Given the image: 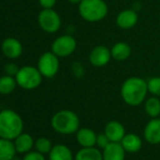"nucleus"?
<instances>
[{
  "label": "nucleus",
  "mask_w": 160,
  "mask_h": 160,
  "mask_svg": "<svg viewBox=\"0 0 160 160\" xmlns=\"http://www.w3.org/2000/svg\"><path fill=\"white\" fill-rule=\"evenodd\" d=\"M148 92L147 81L138 76L128 77L121 87V96L122 100L131 107L141 105Z\"/></svg>",
  "instance_id": "1"
},
{
  "label": "nucleus",
  "mask_w": 160,
  "mask_h": 160,
  "mask_svg": "<svg viewBox=\"0 0 160 160\" xmlns=\"http://www.w3.org/2000/svg\"><path fill=\"white\" fill-rule=\"evenodd\" d=\"M23 130V121L21 117L11 109L0 112V138L6 139L16 138Z\"/></svg>",
  "instance_id": "2"
},
{
  "label": "nucleus",
  "mask_w": 160,
  "mask_h": 160,
  "mask_svg": "<svg viewBox=\"0 0 160 160\" xmlns=\"http://www.w3.org/2000/svg\"><path fill=\"white\" fill-rule=\"evenodd\" d=\"M78 12L85 21L96 23L107 17L108 8L104 0H81L78 4Z\"/></svg>",
  "instance_id": "3"
},
{
  "label": "nucleus",
  "mask_w": 160,
  "mask_h": 160,
  "mask_svg": "<svg viewBox=\"0 0 160 160\" xmlns=\"http://www.w3.org/2000/svg\"><path fill=\"white\" fill-rule=\"evenodd\" d=\"M52 127L55 131L63 135H70L79 129V118L73 111L63 109L57 112L51 120Z\"/></svg>",
  "instance_id": "4"
},
{
  "label": "nucleus",
  "mask_w": 160,
  "mask_h": 160,
  "mask_svg": "<svg viewBox=\"0 0 160 160\" xmlns=\"http://www.w3.org/2000/svg\"><path fill=\"white\" fill-rule=\"evenodd\" d=\"M17 84L25 90H33L42 83V75L38 68L33 66L22 67L15 76Z\"/></svg>",
  "instance_id": "5"
},
{
  "label": "nucleus",
  "mask_w": 160,
  "mask_h": 160,
  "mask_svg": "<svg viewBox=\"0 0 160 160\" xmlns=\"http://www.w3.org/2000/svg\"><path fill=\"white\" fill-rule=\"evenodd\" d=\"M38 23L41 28L47 33H56L61 27L60 17L53 9H43L39 13Z\"/></svg>",
  "instance_id": "6"
},
{
  "label": "nucleus",
  "mask_w": 160,
  "mask_h": 160,
  "mask_svg": "<svg viewBox=\"0 0 160 160\" xmlns=\"http://www.w3.org/2000/svg\"><path fill=\"white\" fill-rule=\"evenodd\" d=\"M38 69L42 76L46 78L54 77L59 69L58 57L56 56L52 51L43 53L39 58Z\"/></svg>",
  "instance_id": "7"
},
{
  "label": "nucleus",
  "mask_w": 160,
  "mask_h": 160,
  "mask_svg": "<svg viewBox=\"0 0 160 160\" xmlns=\"http://www.w3.org/2000/svg\"><path fill=\"white\" fill-rule=\"evenodd\" d=\"M52 52L58 58L71 56L76 49V41L71 35H62L58 37L52 43Z\"/></svg>",
  "instance_id": "8"
},
{
  "label": "nucleus",
  "mask_w": 160,
  "mask_h": 160,
  "mask_svg": "<svg viewBox=\"0 0 160 160\" xmlns=\"http://www.w3.org/2000/svg\"><path fill=\"white\" fill-rule=\"evenodd\" d=\"M111 52L105 45L95 46L89 55V60L94 67H104L111 59Z\"/></svg>",
  "instance_id": "9"
},
{
  "label": "nucleus",
  "mask_w": 160,
  "mask_h": 160,
  "mask_svg": "<svg viewBox=\"0 0 160 160\" xmlns=\"http://www.w3.org/2000/svg\"><path fill=\"white\" fill-rule=\"evenodd\" d=\"M138 21V13L133 10H124L118 13L116 24L122 29H130L134 28Z\"/></svg>",
  "instance_id": "10"
},
{
  "label": "nucleus",
  "mask_w": 160,
  "mask_h": 160,
  "mask_svg": "<svg viewBox=\"0 0 160 160\" xmlns=\"http://www.w3.org/2000/svg\"><path fill=\"white\" fill-rule=\"evenodd\" d=\"M144 138L151 144L160 143V119L152 118L144 128Z\"/></svg>",
  "instance_id": "11"
},
{
  "label": "nucleus",
  "mask_w": 160,
  "mask_h": 160,
  "mask_svg": "<svg viewBox=\"0 0 160 160\" xmlns=\"http://www.w3.org/2000/svg\"><path fill=\"white\" fill-rule=\"evenodd\" d=\"M104 133L108 138L110 142H121L125 135V129L121 122L111 121L107 123Z\"/></svg>",
  "instance_id": "12"
},
{
  "label": "nucleus",
  "mask_w": 160,
  "mask_h": 160,
  "mask_svg": "<svg viewBox=\"0 0 160 160\" xmlns=\"http://www.w3.org/2000/svg\"><path fill=\"white\" fill-rule=\"evenodd\" d=\"M103 160H124L125 150L121 142H110L103 149Z\"/></svg>",
  "instance_id": "13"
},
{
  "label": "nucleus",
  "mask_w": 160,
  "mask_h": 160,
  "mask_svg": "<svg viewBox=\"0 0 160 160\" xmlns=\"http://www.w3.org/2000/svg\"><path fill=\"white\" fill-rule=\"evenodd\" d=\"M2 52L10 58H17L22 55L23 47L21 42L14 38H8L2 42Z\"/></svg>",
  "instance_id": "14"
},
{
  "label": "nucleus",
  "mask_w": 160,
  "mask_h": 160,
  "mask_svg": "<svg viewBox=\"0 0 160 160\" xmlns=\"http://www.w3.org/2000/svg\"><path fill=\"white\" fill-rule=\"evenodd\" d=\"M97 135L90 128H81L76 132L77 142L82 147H93L96 144Z\"/></svg>",
  "instance_id": "15"
},
{
  "label": "nucleus",
  "mask_w": 160,
  "mask_h": 160,
  "mask_svg": "<svg viewBox=\"0 0 160 160\" xmlns=\"http://www.w3.org/2000/svg\"><path fill=\"white\" fill-rule=\"evenodd\" d=\"M111 57L117 61H124L131 56V46L124 42H116L110 49Z\"/></svg>",
  "instance_id": "16"
},
{
  "label": "nucleus",
  "mask_w": 160,
  "mask_h": 160,
  "mask_svg": "<svg viewBox=\"0 0 160 160\" xmlns=\"http://www.w3.org/2000/svg\"><path fill=\"white\" fill-rule=\"evenodd\" d=\"M122 146L128 152H136L140 150L142 146V141L138 136L133 133L125 134L121 141Z\"/></svg>",
  "instance_id": "17"
},
{
  "label": "nucleus",
  "mask_w": 160,
  "mask_h": 160,
  "mask_svg": "<svg viewBox=\"0 0 160 160\" xmlns=\"http://www.w3.org/2000/svg\"><path fill=\"white\" fill-rule=\"evenodd\" d=\"M75 160H103V153L94 147H83L75 155Z\"/></svg>",
  "instance_id": "18"
},
{
  "label": "nucleus",
  "mask_w": 160,
  "mask_h": 160,
  "mask_svg": "<svg viewBox=\"0 0 160 160\" xmlns=\"http://www.w3.org/2000/svg\"><path fill=\"white\" fill-rule=\"evenodd\" d=\"M72 151L65 145L58 144L54 146L49 154V160H72Z\"/></svg>",
  "instance_id": "19"
},
{
  "label": "nucleus",
  "mask_w": 160,
  "mask_h": 160,
  "mask_svg": "<svg viewBox=\"0 0 160 160\" xmlns=\"http://www.w3.org/2000/svg\"><path fill=\"white\" fill-rule=\"evenodd\" d=\"M15 151V146L10 139L0 138V160H12Z\"/></svg>",
  "instance_id": "20"
},
{
  "label": "nucleus",
  "mask_w": 160,
  "mask_h": 160,
  "mask_svg": "<svg viewBox=\"0 0 160 160\" xmlns=\"http://www.w3.org/2000/svg\"><path fill=\"white\" fill-rule=\"evenodd\" d=\"M15 149L19 152H27L33 146V138L28 134H21L16 138Z\"/></svg>",
  "instance_id": "21"
},
{
  "label": "nucleus",
  "mask_w": 160,
  "mask_h": 160,
  "mask_svg": "<svg viewBox=\"0 0 160 160\" xmlns=\"http://www.w3.org/2000/svg\"><path fill=\"white\" fill-rule=\"evenodd\" d=\"M145 111L151 118H157L160 115V100L156 97H150L145 101Z\"/></svg>",
  "instance_id": "22"
},
{
  "label": "nucleus",
  "mask_w": 160,
  "mask_h": 160,
  "mask_svg": "<svg viewBox=\"0 0 160 160\" xmlns=\"http://www.w3.org/2000/svg\"><path fill=\"white\" fill-rule=\"evenodd\" d=\"M16 79L11 75H5L0 77V93L1 94H10L12 93L16 87Z\"/></svg>",
  "instance_id": "23"
},
{
  "label": "nucleus",
  "mask_w": 160,
  "mask_h": 160,
  "mask_svg": "<svg viewBox=\"0 0 160 160\" xmlns=\"http://www.w3.org/2000/svg\"><path fill=\"white\" fill-rule=\"evenodd\" d=\"M148 92L153 96H160V76H154L150 78L147 81Z\"/></svg>",
  "instance_id": "24"
},
{
  "label": "nucleus",
  "mask_w": 160,
  "mask_h": 160,
  "mask_svg": "<svg viewBox=\"0 0 160 160\" xmlns=\"http://www.w3.org/2000/svg\"><path fill=\"white\" fill-rule=\"evenodd\" d=\"M35 146H36V149L38 150V152H40L42 153L50 152V151L52 149L51 142L46 138H38L36 140Z\"/></svg>",
  "instance_id": "25"
},
{
  "label": "nucleus",
  "mask_w": 160,
  "mask_h": 160,
  "mask_svg": "<svg viewBox=\"0 0 160 160\" xmlns=\"http://www.w3.org/2000/svg\"><path fill=\"white\" fill-rule=\"evenodd\" d=\"M110 143V140L108 139V138L106 136V134H100L97 136L96 138V145L101 148V149H105L108 144Z\"/></svg>",
  "instance_id": "26"
},
{
  "label": "nucleus",
  "mask_w": 160,
  "mask_h": 160,
  "mask_svg": "<svg viewBox=\"0 0 160 160\" xmlns=\"http://www.w3.org/2000/svg\"><path fill=\"white\" fill-rule=\"evenodd\" d=\"M19 70L20 69L18 68V66L15 63L11 62V63H8V64L5 65V71H6L8 75H11V76L15 75L16 76V74L18 73Z\"/></svg>",
  "instance_id": "27"
},
{
  "label": "nucleus",
  "mask_w": 160,
  "mask_h": 160,
  "mask_svg": "<svg viewBox=\"0 0 160 160\" xmlns=\"http://www.w3.org/2000/svg\"><path fill=\"white\" fill-rule=\"evenodd\" d=\"M23 160H45L44 156L42 155V152H31L29 153H28Z\"/></svg>",
  "instance_id": "28"
},
{
  "label": "nucleus",
  "mask_w": 160,
  "mask_h": 160,
  "mask_svg": "<svg viewBox=\"0 0 160 160\" xmlns=\"http://www.w3.org/2000/svg\"><path fill=\"white\" fill-rule=\"evenodd\" d=\"M57 0H39V3L43 9H52L56 5Z\"/></svg>",
  "instance_id": "29"
},
{
  "label": "nucleus",
  "mask_w": 160,
  "mask_h": 160,
  "mask_svg": "<svg viewBox=\"0 0 160 160\" xmlns=\"http://www.w3.org/2000/svg\"><path fill=\"white\" fill-rule=\"evenodd\" d=\"M71 4H79L81 2V0H68Z\"/></svg>",
  "instance_id": "30"
}]
</instances>
